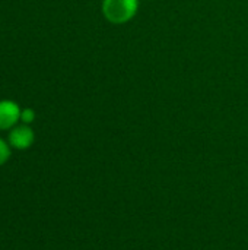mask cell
Returning a JSON list of instances; mask_svg holds the SVG:
<instances>
[{
	"label": "cell",
	"mask_w": 248,
	"mask_h": 250,
	"mask_svg": "<svg viewBox=\"0 0 248 250\" xmlns=\"http://www.w3.org/2000/svg\"><path fill=\"white\" fill-rule=\"evenodd\" d=\"M35 117V113L31 110V108H25L23 111H20V119L25 122V123H31Z\"/></svg>",
	"instance_id": "5"
},
{
	"label": "cell",
	"mask_w": 248,
	"mask_h": 250,
	"mask_svg": "<svg viewBox=\"0 0 248 250\" xmlns=\"http://www.w3.org/2000/svg\"><path fill=\"white\" fill-rule=\"evenodd\" d=\"M139 7L137 0H104L102 13L111 23H126L130 21Z\"/></svg>",
	"instance_id": "1"
},
{
	"label": "cell",
	"mask_w": 248,
	"mask_h": 250,
	"mask_svg": "<svg viewBox=\"0 0 248 250\" xmlns=\"http://www.w3.org/2000/svg\"><path fill=\"white\" fill-rule=\"evenodd\" d=\"M9 155H10V151H9L7 144H6L4 141H1V139H0V166H1V164H4V163L7 161Z\"/></svg>",
	"instance_id": "4"
},
{
	"label": "cell",
	"mask_w": 248,
	"mask_h": 250,
	"mask_svg": "<svg viewBox=\"0 0 248 250\" xmlns=\"http://www.w3.org/2000/svg\"><path fill=\"white\" fill-rule=\"evenodd\" d=\"M20 117L19 105L13 101H0V130L12 127Z\"/></svg>",
	"instance_id": "2"
},
{
	"label": "cell",
	"mask_w": 248,
	"mask_h": 250,
	"mask_svg": "<svg viewBox=\"0 0 248 250\" xmlns=\"http://www.w3.org/2000/svg\"><path fill=\"white\" fill-rule=\"evenodd\" d=\"M9 142L13 148L25 149L34 142V132L28 126H18L9 135Z\"/></svg>",
	"instance_id": "3"
}]
</instances>
